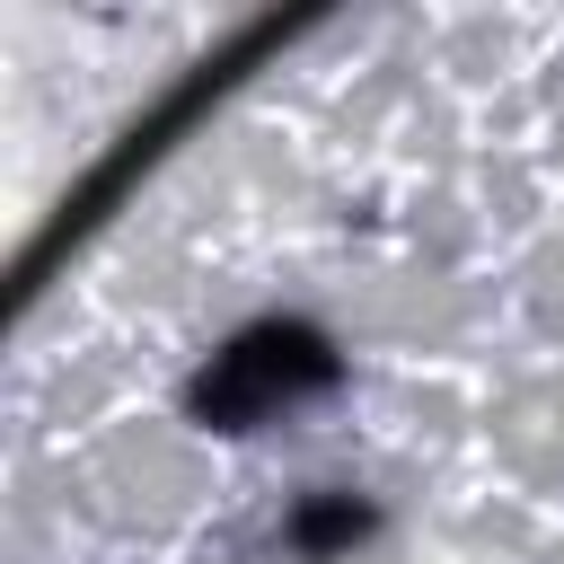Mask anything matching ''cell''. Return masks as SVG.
Returning <instances> with one entry per match:
<instances>
[{
  "label": "cell",
  "instance_id": "2",
  "mask_svg": "<svg viewBox=\"0 0 564 564\" xmlns=\"http://www.w3.org/2000/svg\"><path fill=\"white\" fill-rule=\"evenodd\" d=\"M282 538H291L300 555H344L352 538H370V502H352V494H308Z\"/></svg>",
  "mask_w": 564,
  "mask_h": 564
},
{
  "label": "cell",
  "instance_id": "1",
  "mask_svg": "<svg viewBox=\"0 0 564 564\" xmlns=\"http://www.w3.org/2000/svg\"><path fill=\"white\" fill-rule=\"evenodd\" d=\"M335 370H344V361H335V344H326L317 326L273 317V326H247L229 352H212V370L185 388V405H194V423H212V432H247V423H264L273 405L335 388Z\"/></svg>",
  "mask_w": 564,
  "mask_h": 564
}]
</instances>
